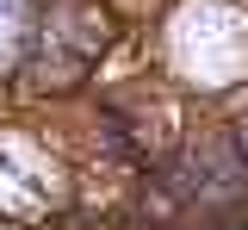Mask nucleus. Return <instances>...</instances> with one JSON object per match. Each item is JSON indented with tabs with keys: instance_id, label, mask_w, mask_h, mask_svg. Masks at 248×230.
<instances>
[{
	"instance_id": "nucleus-3",
	"label": "nucleus",
	"mask_w": 248,
	"mask_h": 230,
	"mask_svg": "<svg viewBox=\"0 0 248 230\" xmlns=\"http://www.w3.org/2000/svg\"><path fill=\"white\" fill-rule=\"evenodd\" d=\"M19 13H25V0H0V63H6L13 44H19Z\"/></svg>"
},
{
	"instance_id": "nucleus-1",
	"label": "nucleus",
	"mask_w": 248,
	"mask_h": 230,
	"mask_svg": "<svg viewBox=\"0 0 248 230\" xmlns=\"http://www.w3.org/2000/svg\"><path fill=\"white\" fill-rule=\"evenodd\" d=\"M174 56L205 87L236 81L248 63V6L242 0H192L174 19Z\"/></svg>"
},
{
	"instance_id": "nucleus-2",
	"label": "nucleus",
	"mask_w": 248,
	"mask_h": 230,
	"mask_svg": "<svg viewBox=\"0 0 248 230\" xmlns=\"http://www.w3.org/2000/svg\"><path fill=\"white\" fill-rule=\"evenodd\" d=\"M56 199V174L50 162L19 143V137H0V212H13V218H31V212H44Z\"/></svg>"
}]
</instances>
